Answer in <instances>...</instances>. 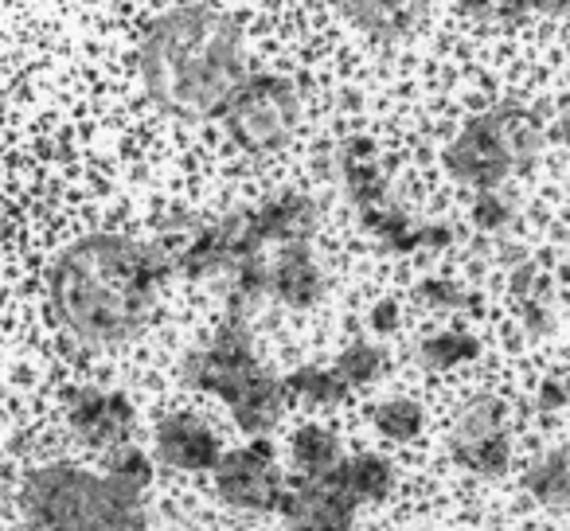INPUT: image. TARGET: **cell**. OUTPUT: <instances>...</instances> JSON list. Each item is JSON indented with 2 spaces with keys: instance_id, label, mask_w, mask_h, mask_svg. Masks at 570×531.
<instances>
[{
  "instance_id": "obj_1",
  "label": "cell",
  "mask_w": 570,
  "mask_h": 531,
  "mask_svg": "<svg viewBox=\"0 0 570 531\" xmlns=\"http://www.w3.org/2000/svg\"><path fill=\"white\" fill-rule=\"evenodd\" d=\"M168 274L173 262L157 243L95 230L75 238L51 262L48 289L67 333L90 348H114L137 341L153 325Z\"/></svg>"
},
{
  "instance_id": "obj_25",
  "label": "cell",
  "mask_w": 570,
  "mask_h": 531,
  "mask_svg": "<svg viewBox=\"0 0 570 531\" xmlns=\"http://www.w3.org/2000/svg\"><path fill=\"white\" fill-rule=\"evenodd\" d=\"M473 227L481 235H504L512 227V204L504 196H497V188H484L473 199Z\"/></svg>"
},
{
  "instance_id": "obj_16",
  "label": "cell",
  "mask_w": 570,
  "mask_h": 531,
  "mask_svg": "<svg viewBox=\"0 0 570 531\" xmlns=\"http://www.w3.org/2000/svg\"><path fill=\"white\" fill-rule=\"evenodd\" d=\"M528 492L551 512H567L570 508V450H547L535 465L523 476Z\"/></svg>"
},
{
  "instance_id": "obj_29",
  "label": "cell",
  "mask_w": 570,
  "mask_h": 531,
  "mask_svg": "<svg viewBox=\"0 0 570 531\" xmlns=\"http://www.w3.org/2000/svg\"><path fill=\"white\" fill-rule=\"evenodd\" d=\"M554 137H559L562 145H570V106L562 110V118L554 121Z\"/></svg>"
},
{
  "instance_id": "obj_21",
  "label": "cell",
  "mask_w": 570,
  "mask_h": 531,
  "mask_svg": "<svg viewBox=\"0 0 570 531\" xmlns=\"http://www.w3.org/2000/svg\"><path fill=\"white\" fill-rule=\"evenodd\" d=\"M367 419L372 426L380 430L383 437L391 442H414L422 434V406L406 395H391V399H380V403L367 406Z\"/></svg>"
},
{
  "instance_id": "obj_10",
  "label": "cell",
  "mask_w": 570,
  "mask_h": 531,
  "mask_svg": "<svg viewBox=\"0 0 570 531\" xmlns=\"http://www.w3.org/2000/svg\"><path fill=\"white\" fill-rule=\"evenodd\" d=\"M67 426L82 445L106 453L126 442L129 426H134V403L126 399V391L79 387L67 399Z\"/></svg>"
},
{
  "instance_id": "obj_9",
  "label": "cell",
  "mask_w": 570,
  "mask_h": 531,
  "mask_svg": "<svg viewBox=\"0 0 570 531\" xmlns=\"http://www.w3.org/2000/svg\"><path fill=\"white\" fill-rule=\"evenodd\" d=\"M360 500L336 481V473L325 476H294L285 484L282 504H277V515H282L289 528H352L360 512Z\"/></svg>"
},
{
  "instance_id": "obj_11",
  "label": "cell",
  "mask_w": 570,
  "mask_h": 531,
  "mask_svg": "<svg viewBox=\"0 0 570 531\" xmlns=\"http://www.w3.org/2000/svg\"><path fill=\"white\" fill-rule=\"evenodd\" d=\"M153 450H157V461H165L168 469H180V473H215L223 458L215 430L196 414L160 419L157 430H153Z\"/></svg>"
},
{
  "instance_id": "obj_2",
  "label": "cell",
  "mask_w": 570,
  "mask_h": 531,
  "mask_svg": "<svg viewBox=\"0 0 570 531\" xmlns=\"http://www.w3.org/2000/svg\"><path fill=\"white\" fill-rule=\"evenodd\" d=\"M137 71L160 114L180 121L215 118L250 79L243 24L219 4H180L149 24Z\"/></svg>"
},
{
  "instance_id": "obj_20",
  "label": "cell",
  "mask_w": 570,
  "mask_h": 531,
  "mask_svg": "<svg viewBox=\"0 0 570 531\" xmlns=\"http://www.w3.org/2000/svg\"><path fill=\"white\" fill-rule=\"evenodd\" d=\"M476 352H481L476 336L458 333V328H445V333H434L419 344V367L422 372H453V367L476 360Z\"/></svg>"
},
{
  "instance_id": "obj_3",
  "label": "cell",
  "mask_w": 570,
  "mask_h": 531,
  "mask_svg": "<svg viewBox=\"0 0 570 531\" xmlns=\"http://www.w3.org/2000/svg\"><path fill=\"white\" fill-rule=\"evenodd\" d=\"M20 508L32 528H82V531H137L149 523L145 484L121 473H90V469L40 465L20 484Z\"/></svg>"
},
{
  "instance_id": "obj_19",
  "label": "cell",
  "mask_w": 570,
  "mask_h": 531,
  "mask_svg": "<svg viewBox=\"0 0 570 531\" xmlns=\"http://www.w3.org/2000/svg\"><path fill=\"white\" fill-rule=\"evenodd\" d=\"M285 387H289V395L302 399V403H313V406H336L348 399V380H344L341 372L325 364H302L294 367V372L285 375Z\"/></svg>"
},
{
  "instance_id": "obj_12",
  "label": "cell",
  "mask_w": 570,
  "mask_h": 531,
  "mask_svg": "<svg viewBox=\"0 0 570 531\" xmlns=\"http://www.w3.org/2000/svg\"><path fill=\"white\" fill-rule=\"evenodd\" d=\"M269 271H274V302H282L285 309H313L325 294V278H321L309 238L274 246Z\"/></svg>"
},
{
  "instance_id": "obj_30",
  "label": "cell",
  "mask_w": 570,
  "mask_h": 531,
  "mask_svg": "<svg viewBox=\"0 0 570 531\" xmlns=\"http://www.w3.org/2000/svg\"><path fill=\"white\" fill-rule=\"evenodd\" d=\"M559 278H562V282H567V286H570V258H567V262H562V271H559Z\"/></svg>"
},
{
  "instance_id": "obj_26",
  "label": "cell",
  "mask_w": 570,
  "mask_h": 531,
  "mask_svg": "<svg viewBox=\"0 0 570 531\" xmlns=\"http://www.w3.org/2000/svg\"><path fill=\"white\" fill-rule=\"evenodd\" d=\"M102 461H106V469H110V473H121V476H129V481H137V484H145V489H149L153 458L145 450H134V445L121 442V445H114V450H106Z\"/></svg>"
},
{
  "instance_id": "obj_24",
  "label": "cell",
  "mask_w": 570,
  "mask_h": 531,
  "mask_svg": "<svg viewBox=\"0 0 570 531\" xmlns=\"http://www.w3.org/2000/svg\"><path fill=\"white\" fill-rule=\"evenodd\" d=\"M199 230H204V219H196V215H168V219L157 227L153 243H157V250L173 262V274H176V262L184 258V250L199 238Z\"/></svg>"
},
{
  "instance_id": "obj_4",
  "label": "cell",
  "mask_w": 570,
  "mask_h": 531,
  "mask_svg": "<svg viewBox=\"0 0 570 531\" xmlns=\"http://www.w3.org/2000/svg\"><path fill=\"white\" fill-rule=\"evenodd\" d=\"M180 380L196 391L219 395L246 434H269L289 399L285 380L269 375L254 356L250 317L230 309L223 313L212 341L180 360Z\"/></svg>"
},
{
  "instance_id": "obj_13",
  "label": "cell",
  "mask_w": 570,
  "mask_h": 531,
  "mask_svg": "<svg viewBox=\"0 0 570 531\" xmlns=\"http://www.w3.org/2000/svg\"><path fill=\"white\" fill-rule=\"evenodd\" d=\"M434 0H341V12L372 40H403L430 17Z\"/></svg>"
},
{
  "instance_id": "obj_15",
  "label": "cell",
  "mask_w": 570,
  "mask_h": 531,
  "mask_svg": "<svg viewBox=\"0 0 570 531\" xmlns=\"http://www.w3.org/2000/svg\"><path fill=\"white\" fill-rule=\"evenodd\" d=\"M333 473L360 504H383L391 484H395V469H391V461L380 458V453H352Z\"/></svg>"
},
{
  "instance_id": "obj_7",
  "label": "cell",
  "mask_w": 570,
  "mask_h": 531,
  "mask_svg": "<svg viewBox=\"0 0 570 531\" xmlns=\"http://www.w3.org/2000/svg\"><path fill=\"white\" fill-rule=\"evenodd\" d=\"M285 484L282 461L262 434L243 450H227L215 465V492L235 512H277Z\"/></svg>"
},
{
  "instance_id": "obj_22",
  "label": "cell",
  "mask_w": 570,
  "mask_h": 531,
  "mask_svg": "<svg viewBox=\"0 0 570 531\" xmlns=\"http://www.w3.org/2000/svg\"><path fill=\"white\" fill-rule=\"evenodd\" d=\"M414 297H419L422 305H430V309H442V313H465L481 305L473 289L458 286V282H450V278H422L419 286H414Z\"/></svg>"
},
{
  "instance_id": "obj_28",
  "label": "cell",
  "mask_w": 570,
  "mask_h": 531,
  "mask_svg": "<svg viewBox=\"0 0 570 531\" xmlns=\"http://www.w3.org/2000/svg\"><path fill=\"white\" fill-rule=\"evenodd\" d=\"M567 399H570V391L562 387L559 380H547L543 387H539V411H543V414H554L559 406H567Z\"/></svg>"
},
{
  "instance_id": "obj_6",
  "label": "cell",
  "mask_w": 570,
  "mask_h": 531,
  "mask_svg": "<svg viewBox=\"0 0 570 531\" xmlns=\"http://www.w3.org/2000/svg\"><path fill=\"white\" fill-rule=\"evenodd\" d=\"M297 121H302V95L285 75H250L223 110L227 134L250 153L282 149L297 134Z\"/></svg>"
},
{
  "instance_id": "obj_17",
  "label": "cell",
  "mask_w": 570,
  "mask_h": 531,
  "mask_svg": "<svg viewBox=\"0 0 570 531\" xmlns=\"http://www.w3.org/2000/svg\"><path fill=\"white\" fill-rule=\"evenodd\" d=\"M289 450H294L297 473H305V476H325L344 461L341 437H336L333 430L317 426V422H309V426L297 430L294 442H289Z\"/></svg>"
},
{
  "instance_id": "obj_31",
  "label": "cell",
  "mask_w": 570,
  "mask_h": 531,
  "mask_svg": "<svg viewBox=\"0 0 570 531\" xmlns=\"http://www.w3.org/2000/svg\"><path fill=\"white\" fill-rule=\"evenodd\" d=\"M567 51H570V36H567Z\"/></svg>"
},
{
  "instance_id": "obj_23",
  "label": "cell",
  "mask_w": 570,
  "mask_h": 531,
  "mask_svg": "<svg viewBox=\"0 0 570 531\" xmlns=\"http://www.w3.org/2000/svg\"><path fill=\"white\" fill-rule=\"evenodd\" d=\"M380 367H383V352L375 348V344H367V341H352L348 348L336 356V372L348 380L352 391L367 387V383L380 375Z\"/></svg>"
},
{
  "instance_id": "obj_27",
  "label": "cell",
  "mask_w": 570,
  "mask_h": 531,
  "mask_svg": "<svg viewBox=\"0 0 570 531\" xmlns=\"http://www.w3.org/2000/svg\"><path fill=\"white\" fill-rule=\"evenodd\" d=\"M367 325H372V333H395V328H399V302H395V297H383V302H375L372 313H367Z\"/></svg>"
},
{
  "instance_id": "obj_8",
  "label": "cell",
  "mask_w": 570,
  "mask_h": 531,
  "mask_svg": "<svg viewBox=\"0 0 570 531\" xmlns=\"http://www.w3.org/2000/svg\"><path fill=\"white\" fill-rule=\"evenodd\" d=\"M450 453L461 469L484 476H500L508 469L512 437H508V403L500 395H476L458 411L450 426Z\"/></svg>"
},
{
  "instance_id": "obj_14",
  "label": "cell",
  "mask_w": 570,
  "mask_h": 531,
  "mask_svg": "<svg viewBox=\"0 0 570 531\" xmlns=\"http://www.w3.org/2000/svg\"><path fill=\"white\" fill-rule=\"evenodd\" d=\"M254 223H258L266 246H282V243H294V238L313 235L317 207H313L309 196L289 191V196H277V199H269V204L254 207Z\"/></svg>"
},
{
  "instance_id": "obj_18",
  "label": "cell",
  "mask_w": 570,
  "mask_h": 531,
  "mask_svg": "<svg viewBox=\"0 0 570 531\" xmlns=\"http://www.w3.org/2000/svg\"><path fill=\"white\" fill-rule=\"evenodd\" d=\"M461 12L481 24L515 28L531 17H547V12H567L570 0H458Z\"/></svg>"
},
{
  "instance_id": "obj_5",
  "label": "cell",
  "mask_w": 570,
  "mask_h": 531,
  "mask_svg": "<svg viewBox=\"0 0 570 531\" xmlns=\"http://www.w3.org/2000/svg\"><path fill=\"white\" fill-rule=\"evenodd\" d=\"M543 149V129L535 114L508 102L497 110H484L445 145L442 168L465 188H500L512 173L535 165Z\"/></svg>"
}]
</instances>
